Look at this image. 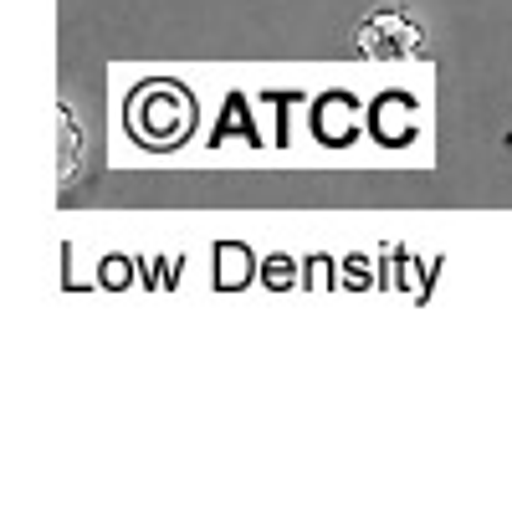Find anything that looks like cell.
<instances>
[{
	"label": "cell",
	"instance_id": "cell-1",
	"mask_svg": "<svg viewBox=\"0 0 512 512\" xmlns=\"http://www.w3.org/2000/svg\"><path fill=\"white\" fill-rule=\"evenodd\" d=\"M195 123V103L185 88L175 82H144V88L128 98V128H134V139L149 144V149H169L190 134Z\"/></svg>",
	"mask_w": 512,
	"mask_h": 512
},
{
	"label": "cell",
	"instance_id": "cell-2",
	"mask_svg": "<svg viewBox=\"0 0 512 512\" xmlns=\"http://www.w3.org/2000/svg\"><path fill=\"white\" fill-rule=\"evenodd\" d=\"M359 47L369 57H415L420 52V26L400 11H374L359 26Z\"/></svg>",
	"mask_w": 512,
	"mask_h": 512
},
{
	"label": "cell",
	"instance_id": "cell-3",
	"mask_svg": "<svg viewBox=\"0 0 512 512\" xmlns=\"http://www.w3.org/2000/svg\"><path fill=\"white\" fill-rule=\"evenodd\" d=\"M72 169H77V128H72V113L62 108V185L72 180Z\"/></svg>",
	"mask_w": 512,
	"mask_h": 512
}]
</instances>
